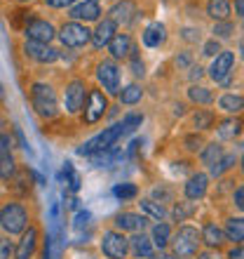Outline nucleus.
I'll return each mask as SVG.
<instances>
[{"instance_id": "2f4dec72", "label": "nucleus", "mask_w": 244, "mask_h": 259, "mask_svg": "<svg viewBox=\"0 0 244 259\" xmlns=\"http://www.w3.org/2000/svg\"><path fill=\"white\" fill-rule=\"evenodd\" d=\"M141 97H143V90L139 88V85H127V88L120 92V102L122 104H136V102H141Z\"/></svg>"}, {"instance_id": "473e14b6", "label": "nucleus", "mask_w": 244, "mask_h": 259, "mask_svg": "<svg viewBox=\"0 0 244 259\" xmlns=\"http://www.w3.org/2000/svg\"><path fill=\"white\" fill-rule=\"evenodd\" d=\"M139 205H141V212H143V214H148V217L157 219V222L164 217V207H162V205H157L155 200H141Z\"/></svg>"}, {"instance_id": "f3484780", "label": "nucleus", "mask_w": 244, "mask_h": 259, "mask_svg": "<svg viewBox=\"0 0 244 259\" xmlns=\"http://www.w3.org/2000/svg\"><path fill=\"white\" fill-rule=\"evenodd\" d=\"M35 245H38V231H35V226H31V229L24 231V236H21L14 257L17 259H31L33 252H35Z\"/></svg>"}, {"instance_id": "5fc2aeb1", "label": "nucleus", "mask_w": 244, "mask_h": 259, "mask_svg": "<svg viewBox=\"0 0 244 259\" xmlns=\"http://www.w3.org/2000/svg\"><path fill=\"white\" fill-rule=\"evenodd\" d=\"M197 259H221V257H218V254H214V252H202Z\"/></svg>"}, {"instance_id": "37998d69", "label": "nucleus", "mask_w": 244, "mask_h": 259, "mask_svg": "<svg viewBox=\"0 0 244 259\" xmlns=\"http://www.w3.org/2000/svg\"><path fill=\"white\" fill-rule=\"evenodd\" d=\"M183 144H186V149L188 151H200L202 149V139L197 135H188L186 139H183Z\"/></svg>"}, {"instance_id": "ddd939ff", "label": "nucleus", "mask_w": 244, "mask_h": 259, "mask_svg": "<svg viewBox=\"0 0 244 259\" xmlns=\"http://www.w3.org/2000/svg\"><path fill=\"white\" fill-rule=\"evenodd\" d=\"M146 222H148V219L143 217V214H136V212H120V214L115 217V226L120 229L122 233H125V231L143 233Z\"/></svg>"}, {"instance_id": "bb28decb", "label": "nucleus", "mask_w": 244, "mask_h": 259, "mask_svg": "<svg viewBox=\"0 0 244 259\" xmlns=\"http://www.w3.org/2000/svg\"><path fill=\"white\" fill-rule=\"evenodd\" d=\"M218 106L223 111H228V113H239V111L244 109V97L239 95H223L221 99H218Z\"/></svg>"}, {"instance_id": "49530a36", "label": "nucleus", "mask_w": 244, "mask_h": 259, "mask_svg": "<svg viewBox=\"0 0 244 259\" xmlns=\"http://www.w3.org/2000/svg\"><path fill=\"white\" fill-rule=\"evenodd\" d=\"M132 73H134V75H143V62L136 55H132Z\"/></svg>"}, {"instance_id": "cd10ccee", "label": "nucleus", "mask_w": 244, "mask_h": 259, "mask_svg": "<svg viewBox=\"0 0 244 259\" xmlns=\"http://www.w3.org/2000/svg\"><path fill=\"white\" fill-rule=\"evenodd\" d=\"M235 160H237V158H235V153H225V156L221 158L218 163H214V165L209 167L211 177H221V175H225V172H228L232 165H235Z\"/></svg>"}, {"instance_id": "f03ea898", "label": "nucleus", "mask_w": 244, "mask_h": 259, "mask_svg": "<svg viewBox=\"0 0 244 259\" xmlns=\"http://www.w3.org/2000/svg\"><path fill=\"white\" fill-rule=\"evenodd\" d=\"M31 104H33L35 113L40 118H54L59 113V104H56L54 90L45 85V82H35L31 88Z\"/></svg>"}, {"instance_id": "423d86ee", "label": "nucleus", "mask_w": 244, "mask_h": 259, "mask_svg": "<svg viewBox=\"0 0 244 259\" xmlns=\"http://www.w3.org/2000/svg\"><path fill=\"white\" fill-rule=\"evenodd\" d=\"M59 38L66 48H82V45H87V42L92 40V31H87V28L82 26V24H78V21H68V24L61 26Z\"/></svg>"}, {"instance_id": "f257e3e1", "label": "nucleus", "mask_w": 244, "mask_h": 259, "mask_svg": "<svg viewBox=\"0 0 244 259\" xmlns=\"http://www.w3.org/2000/svg\"><path fill=\"white\" fill-rule=\"evenodd\" d=\"M127 130H125V125L117 123V125H110V127H106L101 132V135L92 137L87 144H82L80 149H78V156H94V153H99V151H108L115 146V142L120 139L122 135H125Z\"/></svg>"}, {"instance_id": "de8ad7c7", "label": "nucleus", "mask_w": 244, "mask_h": 259, "mask_svg": "<svg viewBox=\"0 0 244 259\" xmlns=\"http://www.w3.org/2000/svg\"><path fill=\"white\" fill-rule=\"evenodd\" d=\"M235 205H237L239 210L244 212V186H239V189H235Z\"/></svg>"}, {"instance_id": "052dcab7", "label": "nucleus", "mask_w": 244, "mask_h": 259, "mask_svg": "<svg viewBox=\"0 0 244 259\" xmlns=\"http://www.w3.org/2000/svg\"><path fill=\"white\" fill-rule=\"evenodd\" d=\"M21 3H26V0H21Z\"/></svg>"}, {"instance_id": "39448f33", "label": "nucleus", "mask_w": 244, "mask_h": 259, "mask_svg": "<svg viewBox=\"0 0 244 259\" xmlns=\"http://www.w3.org/2000/svg\"><path fill=\"white\" fill-rule=\"evenodd\" d=\"M101 252L108 259H125L129 252V240L122 231H106L101 236Z\"/></svg>"}, {"instance_id": "5701e85b", "label": "nucleus", "mask_w": 244, "mask_h": 259, "mask_svg": "<svg viewBox=\"0 0 244 259\" xmlns=\"http://www.w3.org/2000/svg\"><path fill=\"white\" fill-rule=\"evenodd\" d=\"M225 238L232 240L235 245H242L244 243V219L242 217H230L225 222Z\"/></svg>"}, {"instance_id": "a211bd4d", "label": "nucleus", "mask_w": 244, "mask_h": 259, "mask_svg": "<svg viewBox=\"0 0 244 259\" xmlns=\"http://www.w3.org/2000/svg\"><path fill=\"white\" fill-rule=\"evenodd\" d=\"M108 14L115 24H129L136 14V5L132 3V0H120V3H115V5L110 7Z\"/></svg>"}, {"instance_id": "20e7f679", "label": "nucleus", "mask_w": 244, "mask_h": 259, "mask_svg": "<svg viewBox=\"0 0 244 259\" xmlns=\"http://www.w3.org/2000/svg\"><path fill=\"white\" fill-rule=\"evenodd\" d=\"M28 224V212L24 205L19 203H7L0 207V226L3 231H7L10 236L14 233H24Z\"/></svg>"}, {"instance_id": "412c9836", "label": "nucleus", "mask_w": 244, "mask_h": 259, "mask_svg": "<svg viewBox=\"0 0 244 259\" xmlns=\"http://www.w3.org/2000/svg\"><path fill=\"white\" fill-rule=\"evenodd\" d=\"M223 240H225V231H223V229H218L214 222L204 224V229H202V243H204V245H209L211 250H216V247L223 245Z\"/></svg>"}, {"instance_id": "2eb2a0df", "label": "nucleus", "mask_w": 244, "mask_h": 259, "mask_svg": "<svg viewBox=\"0 0 244 259\" xmlns=\"http://www.w3.org/2000/svg\"><path fill=\"white\" fill-rule=\"evenodd\" d=\"M101 14V5L99 0H85L78 7L71 10V19L73 21H96Z\"/></svg>"}, {"instance_id": "864d4df0", "label": "nucleus", "mask_w": 244, "mask_h": 259, "mask_svg": "<svg viewBox=\"0 0 244 259\" xmlns=\"http://www.w3.org/2000/svg\"><path fill=\"white\" fill-rule=\"evenodd\" d=\"M235 12H237L239 17H244V0H235Z\"/></svg>"}, {"instance_id": "4be33fe9", "label": "nucleus", "mask_w": 244, "mask_h": 259, "mask_svg": "<svg viewBox=\"0 0 244 259\" xmlns=\"http://www.w3.org/2000/svg\"><path fill=\"white\" fill-rule=\"evenodd\" d=\"M108 50L115 59H125V57H129V52H134V50H132V38H129L127 33H115V38H113L108 45Z\"/></svg>"}, {"instance_id": "13d9d810", "label": "nucleus", "mask_w": 244, "mask_h": 259, "mask_svg": "<svg viewBox=\"0 0 244 259\" xmlns=\"http://www.w3.org/2000/svg\"><path fill=\"white\" fill-rule=\"evenodd\" d=\"M239 50H242V59H244V40L239 42Z\"/></svg>"}, {"instance_id": "a878e982", "label": "nucleus", "mask_w": 244, "mask_h": 259, "mask_svg": "<svg viewBox=\"0 0 244 259\" xmlns=\"http://www.w3.org/2000/svg\"><path fill=\"white\" fill-rule=\"evenodd\" d=\"M207 14L216 21H228V17H230V3L228 0H209L207 3Z\"/></svg>"}, {"instance_id": "aec40b11", "label": "nucleus", "mask_w": 244, "mask_h": 259, "mask_svg": "<svg viewBox=\"0 0 244 259\" xmlns=\"http://www.w3.org/2000/svg\"><path fill=\"white\" fill-rule=\"evenodd\" d=\"M164 38H167V33H164V26L160 24V21H155V24H148L146 26V31L141 33V40L146 48H160L164 42Z\"/></svg>"}, {"instance_id": "4d7b16f0", "label": "nucleus", "mask_w": 244, "mask_h": 259, "mask_svg": "<svg viewBox=\"0 0 244 259\" xmlns=\"http://www.w3.org/2000/svg\"><path fill=\"white\" fill-rule=\"evenodd\" d=\"M160 252H162V250H160ZM157 259H174V257H169V254H164V252H162V254H157Z\"/></svg>"}, {"instance_id": "ea45409f", "label": "nucleus", "mask_w": 244, "mask_h": 259, "mask_svg": "<svg viewBox=\"0 0 244 259\" xmlns=\"http://www.w3.org/2000/svg\"><path fill=\"white\" fill-rule=\"evenodd\" d=\"M141 123H143V116H139V113H127V116L122 118V125H125V130H127V132L136 130Z\"/></svg>"}, {"instance_id": "c85d7f7f", "label": "nucleus", "mask_w": 244, "mask_h": 259, "mask_svg": "<svg viewBox=\"0 0 244 259\" xmlns=\"http://www.w3.org/2000/svg\"><path fill=\"white\" fill-rule=\"evenodd\" d=\"M188 99L190 102H195V104H211L214 102V95H211L207 88H197V85H193V88L188 90Z\"/></svg>"}, {"instance_id": "79ce46f5", "label": "nucleus", "mask_w": 244, "mask_h": 259, "mask_svg": "<svg viewBox=\"0 0 244 259\" xmlns=\"http://www.w3.org/2000/svg\"><path fill=\"white\" fill-rule=\"evenodd\" d=\"M17 252L12 247V243L7 238H0V259H12V254Z\"/></svg>"}, {"instance_id": "e433bc0d", "label": "nucleus", "mask_w": 244, "mask_h": 259, "mask_svg": "<svg viewBox=\"0 0 244 259\" xmlns=\"http://www.w3.org/2000/svg\"><path fill=\"white\" fill-rule=\"evenodd\" d=\"M14 170H17V167H14L12 156L5 158V160L0 163V179H3V182H10V179L14 177Z\"/></svg>"}, {"instance_id": "0eeeda50", "label": "nucleus", "mask_w": 244, "mask_h": 259, "mask_svg": "<svg viewBox=\"0 0 244 259\" xmlns=\"http://www.w3.org/2000/svg\"><path fill=\"white\" fill-rule=\"evenodd\" d=\"M108 109V104H106V97L103 92L99 90H92L87 97V106H85V123L87 125H94L96 120H101L103 113Z\"/></svg>"}, {"instance_id": "6e6552de", "label": "nucleus", "mask_w": 244, "mask_h": 259, "mask_svg": "<svg viewBox=\"0 0 244 259\" xmlns=\"http://www.w3.org/2000/svg\"><path fill=\"white\" fill-rule=\"evenodd\" d=\"M96 78H99V82L103 85V90H106L108 95H117V90H120V71H117V66L113 62L99 64Z\"/></svg>"}, {"instance_id": "a19ab883", "label": "nucleus", "mask_w": 244, "mask_h": 259, "mask_svg": "<svg viewBox=\"0 0 244 259\" xmlns=\"http://www.w3.org/2000/svg\"><path fill=\"white\" fill-rule=\"evenodd\" d=\"M221 52H223V50H221V45H218L216 38H211V40L204 42V55L207 57H218Z\"/></svg>"}, {"instance_id": "1a4fd4ad", "label": "nucleus", "mask_w": 244, "mask_h": 259, "mask_svg": "<svg viewBox=\"0 0 244 259\" xmlns=\"http://www.w3.org/2000/svg\"><path fill=\"white\" fill-rule=\"evenodd\" d=\"M26 38L28 40H35V42H45V45H49V40L56 35L54 26L49 24V21L45 19H33V21H28L26 24Z\"/></svg>"}, {"instance_id": "f8f14e48", "label": "nucleus", "mask_w": 244, "mask_h": 259, "mask_svg": "<svg viewBox=\"0 0 244 259\" xmlns=\"http://www.w3.org/2000/svg\"><path fill=\"white\" fill-rule=\"evenodd\" d=\"M85 80H71L66 88V95H64V102H66V111L68 113H78L85 102Z\"/></svg>"}, {"instance_id": "b1692460", "label": "nucleus", "mask_w": 244, "mask_h": 259, "mask_svg": "<svg viewBox=\"0 0 244 259\" xmlns=\"http://www.w3.org/2000/svg\"><path fill=\"white\" fill-rule=\"evenodd\" d=\"M153 245L157 247V250H164V247L171 243V226L167 224V222H157L155 226H153Z\"/></svg>"}, {"instance_id": "09e8293b", "label": "nucleus", "mask_w": 244, "mask_h": 259, "mask_svg": "<svg viewBox=\"0 0 244 259\" xmlns=\"http://www.w3.org/2000/svg\"><path fill=\"white\" fill-rule=\"evenodd\" d=\"M228 259H244V245H235L228 252Z\"/></svg>"}, {"instance_id": "6ab92c4d", "label": "nucleus", "mask_w": 244, "mask_h": 259, "mask_svg": "<svg viewBox=\"0 0 244 259\" xmlns=\"http://www.w3.org/2000/svg\"><path fill=\"white\" fill-rule=\"evenodd\" d=\"M129 247H132L134 257H139V259H148V257H153V252H155L153 240H150L148 236H143V233H134V238L129 240Z\"/></svg>"}, {"instance_id": "603ef678", "label": "nucleus", "mask_w": 244, "mask_h": 259, "mask_svg": "<svg viewBox=\"0 0 244 259\" xmlns=\"http://www.w3.org/2000/svg\"><path fill=\"white\" fill-rule=\"evenodd\" d=\"M190 64V55H181V57H176V66H188Z\"/></svg>"}, {"instance_id": "c756f323", "label": "nucleus", "mask_w": 244, "mask_h": 259, "mask_svg": "<svg viewBox=\"0 0 244 259\" xmlns=\"http://www.w3.org/2000/svg\"><path fill=\"white\" fill-rule=\"evenodd\" d=\"M115 149H108V151H99V153H94V156H89V163L94 165V167H108V165H113V160H115Z\"/></svg>"}, {"instance_id": "c9c22d12", "label": "nucleus", "mask_w": 244, "mask_h": 259, "mask_svg": "<svg viewBox=\"0 0 244 259\" xmlns=\"http://www.w3.org/2000/svg\"><path fill=\"white\" fill-rule=\"evenodd\" d=\"M136 193H139V189L134 184H117L113 189V196L120 200H132V198H136Z\"/></svg>"}, {"instance_id": "58836bf2", "label": "nucleus", "mask_w": 244, "mask_h": 259, "mask_svg": "<svg viewBox=\"0 0 244 259\" xmlns=\"http://www.w3.org/2000/svg\"><path fill=\"white\" fill-rule=\"evenodd\" d=\"M10 151H12V137H10V135H0V163H3L5 158L12 156Z\"/></svg>"}, {"instance_id": "7ed1b4c3", "label": "nucleus", "mask_w": 244, "mask_h": 259, "mask_svg": "<svg viewBox=\"0 0 244 259\" xmlns=\"http://www.w3.org/2000/svg\"><path fill=\"white\" fill-rule=\"evenodd\" d=\"M200 243H202V233H197V229L181 226L171 236V252H174V257H193V254H197Z\"/></svg>"}, {"instance_id": "393cba45", "label": "nucleus", "mask_w": 244, "mask_h": 259, "mask_svg": "<svg viewBox=\"0 0 244 259\" xmlns=\"http://www.w3.org/2000/svg\"><path fill=\"white\" fill-rule=\"evenodd\" d=\"M216 132H218V139H235L242 132V120L239 118H225V120L218 123Z\"/></svg>"}, {"instance_id": "bf43d9fd", "label": "nucleus", "mask_w": 244, "mask_h": 259, "mask_svg": "<svg viewBox=\"0 0 244 259\" xmlns=\"http://www.w3.org/2000/svg\"><path fill=\"white\" fill-rule=\"evenodd\" d=\"M242 175H244V158H242Z\"/></svg>"}, {"instance_id": "7c9ffc66", "label": "nucleus", "mask_w": 244, "mask_h": 259, "mask_svg": "<svg viewBox=\"0 0 244 259\" xmlns=\"http://www.w3.org/2000/svg\"><path fill=\"white\" fill-rule=\"evenodd\" d=\"M221 158H223V149H221V146H218L216 142L209 144V146H207V149L202 151V163H204V165H209V167H211L214 163H218Z\"/></svg>"}, {"instance_id": "c03bdc74", "label": "nucleus", "mask_w": 244, "mask_h": 259, "mask_svg": "<svg viewBox=\"0 0 244 259\" xmlns=\"http://www.w3.org/2000/svg\"><path fill=\"white\" fill-rule=\"evenodd\" d=\"M89 219H92V214H89L87 210H80L78 214H75V222H73V226L75 229H85V226L89 224Z\"/></svg>"}, {"instance_id": "3c124183", "label": "nucleus", "mask_w": 244, "mask_h": 259, "mask_svg": "<svg viewBox=\"0 0 244 259\" xmlns=\"http://www.w3.org/2000/svg\"><path fill=\"white\" fill-rule=\"evenodd\" d=\"M49 7H68V5H73L75 0H45Z\"/></svg>"}, {"instance_id": "9b49d317", "label": "nucleus", "mask_w": 244, "mask_h": 259, "mask_svg": "<svg viewBox=\"0 0 244 259\" xmlns=\"http://www.w3.org/2000/svg\"><path fill=\"white\" fill-rule=\"evenodd\" d=\"M232 66H235V55H232V52H221V55L214 59V64H211L209 75L216 82H223L232 75Z\"/></svg>"}, {"instance_id": "f704fd0d", "label": "nucleus", "mask_w": 244, "mask_h": 259, "mask_svg": "<svg viewBox=\"0 0 244 259\" xmlns=\"http://www.w3.org/2000/svg\"><path fill=\"white\" fill-rule=\"evenodd\" d=\"M193 125L197 130H209L214 125V113L211 111H197L195 116H193Z\"/></svg>"}, {"instance_id": "9d476101", "label": "nucleus", "mask_w": 244, "mask_h": 259, "mask_svg": "<svg viewBox=\"0 0 244 259\" xmlns=\"http://www.w3.org/2000/svg\"><path fill=\"white\" fill-rule=\"evenodd\" d=\"M24 55L31 57V59H35V62L40 64H52L59 59V52H56L54 48H49V45H45V42H35V40H26V45H24Z\"/></svg>"}, {"instance_id": "72a5a7b5", "label": "nucleus", "mask_w": 244, "mask_h": 259, "mask_svg": "<svg viewBox=\"0 0 244 259\" xmlns=\"http://www.w3.org/2000/svg\"><path fill=\"white\" fill-rule=\"evenodd\" d=\"M195 214V203H176L174 205V219L176 222H186Z\"/></svg>"}, {"instance_id": "dca6fc26", "label": "nucleus", "mask_w": 244, "mask_h": 259, "mask_svg": "<svg viewBox=\"0 0 244 259\" xmlns=\"http://www.w3.org/2000/svg\"><path fill=\"white\" fill-rule=\"evenodd\" d=\"M115 38V21L113 19H103L99 21V26H96V31L92 33V42H94V48H108L110 40Z\"/></svg>"}, {"instance_id": "a18cd8bd", "label": "nucleus", "mask_w": 244, "mask_h": 259, "mask_svg": "<svg viewBox=\"0 0 244 259\" xmlns=\"http://www.w3.org/2000/svg\"><path fill=\"white\" fill-rule=\"evenodd\" d=\"M181 38H183V40H188V42H197V40H200V33H197L195 28H183Z\"/></svg>"}, {"instance_id": "4468645a", "label": "nucleus", "mask_w": 244, "mask_h": 259, "mask_svg": "<svg viewBox=\"0 0 244 259\" xmlns=\"http://www.w3.org/2000/svg\"><path fill=\"white\" fill-rule=\"evenodd\" d=\"M207 189H209V177H207L204 172H195V175L186 182V189H183V191H186L188 200H200V198H204Z\"/></svg>"}, {"instance_id": "4c0bfd02", "label": "nucleus", "mask_w": 244, "mask_h": 259, "mask_svg": "<svg viewBox=\"0 0 244 259\" xmlns=\"http://www.w3.org/2000/svg\"><path fill=\"white\" fill-rule=\"evenodd\" d=\"M235 26H232L230 21H216V26H214V38H230Z\"/></svg>"}, {"instance_id": "8fccbe9b", "label": "nucleus", "mask_w": 244, "mask_h": 259, "mask_svg": "<svg viewBox=\"0 0 244 259\" xmlns=\"http://www.w3.org/2000/svg\"><path fill=\"white\" fill-rule=\"evenodd\" d=\"M14 135H17V139H19V146H21V149H24V151H31V149H28L26 137H24V132H21L19 127H14Z\"/></svg>"}, {"instance_id": "6e6d98bb", "label": "nucleus", "mask_w": 244, "mask_h": 259, "mask_svg": "<svg viewBox=\"0 0 244 259\" xmlns=\"http://www.w3.org/2000/svg\"><path fill=\"white\" fill-rule=\"evenodd\" d=\"M190 75H193V78H200V75H202V68H200V66H195V68H193V73H190Z\"/></svg>"}]
</instances>
